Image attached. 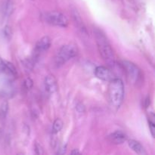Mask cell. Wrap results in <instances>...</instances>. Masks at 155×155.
Here are the masks:
<instances>
[{
    "label": "cell",
    "mask_w": 155,
    "mask_h": 155,
    "mask_svg": "<svg viewBox=\"0 0 155 155\" xmlns=\"http://www.w3.org/2000/svg\"><path fill=\"white\" fill-rule=\"evenodd\" d=\"M34 150H35V153L38 155H42L44 154V150L43 148H42V145H40L38 142H36L34 145Z\"/></svg>",
    "instance_id": "obj_17"
},
{
    "label": "cell",
    "mask_w": 155,
    "mask_h": 155,
    "mask_svg": "<svg viewBox=\"0 0 155 155\" xmlns=\"http://www.w3.org/2000/svg\"><path fill=\"white\" fill-rule=\"evenodd\" d=\"M66 152V146H63L62 148H61L60 149H59V151H58V154H64V153Z\"/></svg>",
    "instance_id": "obj_22"
},
{
    "label": "cell",
    "mask_w": 155,
    "mask_h": 155,
    "mask_svg": "<svg viewBox=\"0 0 155 155\" xmlns=\"http://www.w3.org/2000/svg\"><path fill=\"white\" fill-rule=\"evenodd\" d=\"M109 102L114 108H120L124 98V86L122 80L119 78H114L110 80L107 91Z\"/></svg>",
    "instance_id": "obj_2"
},
{
    "label": "cell",
    "mask_w": 155,
    "mask_h": 155,
    "mask_svg": "<svg viewBox=\"0 0 155 155\" xmlns=\"http://www.w3.org/2000/svg\"><path fill=\"white\" fill-rule=\"evenodd\" d=\"M71 15H72V18L74 19V24H76V26L77 27V28L80 30L83 33H87L86 31V28L84 25V23H83V20H82L81 16H80V13L78 12V11L77 9H73L72 12H71Z\"/></svg>",
    "instance_id": "obj_12"
},
{
    "label": "cell",
    "mask_w": 155,
    "mask_h": 155,
    "mask_svg": "<svg viewBox=\"0 0 155 155\" xmlns=\"http://www.w3.org/2000/svg\"><path fill=\"white\" fill-rule=\"evenodd\" d=\"M14 2L12 0H4L2 3L1 11L5 18H8L12 15L14 12Z\"/></svg>",
    "instance_id": "obj_11"
},
{
    "label": "cell",
    "mask_w": 155,
    "mask_h": 155,
    "mask_svg": "<svg viewBox=\"0 0 155 155\" xmlns=\"http://www.w3.org/2000/svg\"><path fill=\"white\" fill-rule=\"evenodd\" d=\"M63 121H62L61 120L59 119V118L56 119L52 126L53 133H54V134H56V133H59V132L62 130V128H63Z\"/></svg>",
    "instance_id": "obj_15"
},
{
    "label": "cell",
    "mask_w": 155,
    "mask_h": 155,
    "mask_svg": "<svg viewBox=\"0 0 155 155\" xmlns=\"http://www.w3.org/2000/svg\"><path fill=\"white\" fill-rule=\"evenodd\" d=\"M149 127H150V130H151V135H152V136L154 137V124L151 120H149Z\"/></svg>",
    "instance_id": "obj_21"
},
{
    "label": "cell",
    "mask_w": 155,
    "mask_h": 155,
    "mask_svg": "<svg viewBox=\"0 0 155 155\" xmlns=\"http://www.w3.org/2000/svg\"><path fill=\"white\" fill-rule=\"evenodd\" d=\"M15 88L11 83V81L5 82L0 89V95L4 98H11L15 94Z\"/></svg>",
    "instance_id": "obj_10"
},
{
    "label": "cell",
    "mask_w": 155,
    "mask_h": 155,
    "mask_svg": "<svg viewBox=\"0 0 155 155\" xmlns=\"http://www.w3.org/2000/svg\"><path fill=\"white\" fill-rule=\"evenodd\" d=\"M80 152L78 151V149H74L71 151V154H80Z\"/></svg>",
    "instance_id": "obj_23"
},
{
    "label": "cell",
    "mask_w": 155,
    "mask_h": 155,
    "mask_svg": "<svg viewBox=\"0 0 155 155\" xmlns=\"http://www.w3.org/2000/svg\"><path fill=\"white\" fill-rule=\"evenodd\" d=\"M128 145L134 152L136 154H141V155H145L147 154L146 151H145V148L143 145L138 141L134 140V139H130L128 141Z\"/></svg>",
    "instance_id": "obj_13"
},
{
    "label": "cell",
    "mask_w": 155,
    "mask_h": 155,
    "mask_svg": "<svg viewBox=\"0 0 155 155\" xmlns=\"http://www.w3.org/2000/svg\"><path fill=\"white\" fill-rule=\"evenodd\" d=\"M24 87H25L27 89H31L33 86V80H32L30 78H27L25 80H24Z\"/></svg>",
    "instance_id": "obj_18"
},
{
    "label": "cell",
    "mask_w": 155,
    "mask_h": 155,
    "mask_svg": "<svg viewBox=\"0 0 155 155\" xmlns=\"http://www.w3.org/2000/svg\"><path fill=\"white\" fill-rule=\"evenodd\" d=\"M76 109H77V112L80 114H83L85 112V107L82 103H78L76 106Z\"/></svg>",
    "instance_id": "obj_20"
},
{
    "label": "cell",
    "mask_w": 155,
    "mask_h": 155,
    "mask_svg": "<svg viewBox=\"0 0 155 155\" xmlns=\"http://www.w3.org/2000/svg\"><path fill=\"white\" fill-rule=\"evenodd\" d=\"M94 33H95L98 50L103 60L109 66L114 67L115 64V54L113 48L110 46V44L109 43L106 36L101 30L96 29Z\"/></svg>",
    "instance_id": "obj_1"
},
{
    "label": "cell",
    "mask_w": 155,
    "mask_h": 155,
    "mask_svg": "<svg viewBox=\"0 0 155 155\" xmlns=\"http://www.w3.org/2000/svg\"><path fill=\"white\" fill-rule=\"evenodd\" d=\"M45 20L48 24L57 27H66L68 25V19L63 13L53 11L46 13Z\"/></svg>",
    "instance_id": "obj_5"
},
{
    "label": "cell",
    "mask_w": 155,
    "mask_h": 155,
    "mask_svg": "<svg viewBox=\"0 0 155 155\" xmlns=\"http://www.w3.org/2000/svg\"><path fill=\"white\" fill-rule=\"evenodd\" d=\"M51 45V39L48 36H43L37 42L35 48V52L36 55L47 51Z\"/></svg>",
    "instance_id": "obj_7"
},
{
    "label": "cell",
    "mask_w": 155,
    "mask_h": 155,
    "mask_svg": "<svg viewBox=\"0 0 155 155\" xmlns=\"http://www.w3.org/2000/svg\"><path fill=\"white\" fill-rule=\"evenodd\" d=\"M3 34L7 40H11L12 37V30L9 26H5L3 29Z\"/></svg>",
    "instance_id": "obj_16"
},
{
    "label": "cell",
    "mask_w": 155,
    "mask_h": 155,
    "mask_svg": "<svg viewBox=\"0 0 155 155\" xmlns=\"http://www.w3.org/2000/svg\"><path fill=\"white\" fill-rule=\"evenodd\" d=\"M0 72H2L5 74L6 72V61H3L0 58Z\"/></svg>",
    "instance_id": "obj_19"
},
{
    "label": "cell",
    "mask_w": 155,
    "mask_h": 155,
    "mask_svg": "<svg viewBox=\"0 0 155 155\" xmlns=\"http://www.w3.org/2000/svg\"><path fill=\"white\" fill-rule=\"evenodd\" d=\"M109 142L114 145H121L127 141V135L122 131H116L111 133L107 137Z\"/></svg>",
    "instance_id": "obj_8"
},
{
    "label": "cell",
    "mask_w": 155,
    "mask_h": 155,
    "mask_svg": "<svg viewBox=\"0 0 155 155\" xmlns=\"http://www.w3.org/2000/svg\"><path fill=\"white\" fill-rule=\"evenodd\" d=\"M121 65L130 83L136 86H140L143 82V74L139 67L129 61H123Z\"/></svg>",
    "instance_id": "obj_3"
},
{
    "label": "cell",
    "mask_w": 155,
    "mask_h": 155,
    "mask_svg": "<svg viewBox=\"0 0 155 155\" xmlns=\"http://www.w3.org/2000/svg\"><path fill=\"white\" fill-rule=\"evenodd\" d=\"M95 75L97 78L107 82H110L114 78L113 73L110 71V70L104 66L97 67L95 70Z\"/></svg>",
    "instance_id": "obj_6"
},
{
    "label": "cell",
    "mask_w": 155,
    "mask_h": 155,
    "mask_svg": "<svg viewBox=\"0 0 155 155\" xmlns=\"http://www.w3.org/2000/svg\"><path fill=\"white\" fill-rule=\"evenodd\" d=\"M45 89L48 93H54L58 90V83L55 78L53 76L48 75L45 78L44 81Z\"/></svg>",
    "instance_id": "obj_9"
},
{
    "label": "cell",
    "mask_w": 155,
    "mask_h": 155,
    "mask_svg": "<svg viewBox=\"0 0 155 155\" xmlns=\"http://www.w3.org/2000/svg\"><path fill=\"white\" fill-rule=\"evenodd\" d=\"M9 110V104L7 101H3L0 105V120H3L7 117Z\"/></svg>",
    "instance_id": "obj_14"
},
{
    "label": "cell",
    "mask_w": 155,
    "mask_h": 155,
    "mask_svg": "<svg viewBox=\"0 0 155 155\" xmlns=\"http://www.w3.org/2000/svg\"><path fill=\"white\" fill-rule=\"evenodd\" d=\"M78 54V48L75 45L68 44L64 45L60 48L56 56V64H63L65 62L68 61L76 57Z\"/></svg>",
    "instance_id": "obj_4"
}]
</instances>
